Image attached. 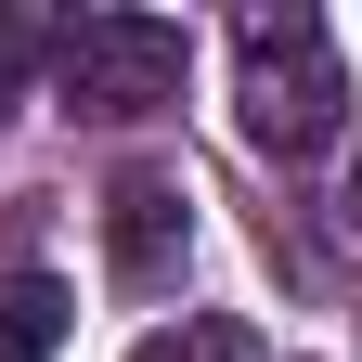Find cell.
Instances as JSON below:
<instances>
[{"mask_svg": "<svg viewBox=\"0 0 362 362\" xmlns=\"http://www.w3.org/2000/svg\"><path fill=\"white\" fill-rule=\"evenodd\" d=\"M181 65H194V39H181L168 13H78L65 52H52V90L78 117H168L181 104Z\"/></svg>", "mask_w": 362, "mask_h": 362, "instance_id": "cell-2", "label": "cell"}, {"mask_svg": "<svg viewBox=\"0 0 362 362\" xmlns=\"http://www.w3.org/2000/svg\"><path fill=\"white\" fill-rule=\"evenodd\" d=\"M65 349V285L52 272H0V362H52Z\"/></svg>", "mask_w": 362, "mask_h": 362, "instance_id": "cell-4", "label": "cell"}, {"mask_svg": "<svg viewBox=\"0 0 362 362\" xmlns=\"http://www.w3.org/2000/svg\"><path fill=\"white\" fill-rule=\"evenodd\" d=\"M181 246H194V207H181V181L129 168L117 194H104V272H117V285H168V272H181Z\"/></svg>", "mask_w": 362, "mask_h": 362, "instance_id": "cell-3", "label": "cell"}, {"mask_svg": "<svg viewBox=\"0 0 362 362\" xmlns=\"http://www.w3.org/2000/svg\"><path fill=\"white\" fill-rule=\"evenodd\" d=\"M337 207H349V233H362V156H349V194H337Z\"/></svg>", "mask_w": 362, "mask_h": 362, "instance_id": "cell-6", "label": "cell"}, {"mask_svg": "<svg viewBox=\"0 0 362 362\" xmlns=\"http://www.w3.org/2000/svg\"><path fill=\"white\" fill-rule=\"evenodd\" d=\"M129 362H259V337L233 324V310H181V324H156Z\"/></svg>", "mask_w": 362, "mask_h": 362, "instance_id": "cell-5", "label": "cell"}, {"mask_svg": "<svg viewBox=\"0 0 362 362\" xmlns=\"http://www.w3.org/2000/svg\"><path fill=\"white\" fill-rule=\"evenodd\" d=\"M233 117H246L259 156H310V143H337V117H349V65H337L324 13H246V39H233Z\"/></svg>", "mask_w": 362, "mask_h": 362, "instance_id": "cell-1", "label": "cell"}]
</instances>
